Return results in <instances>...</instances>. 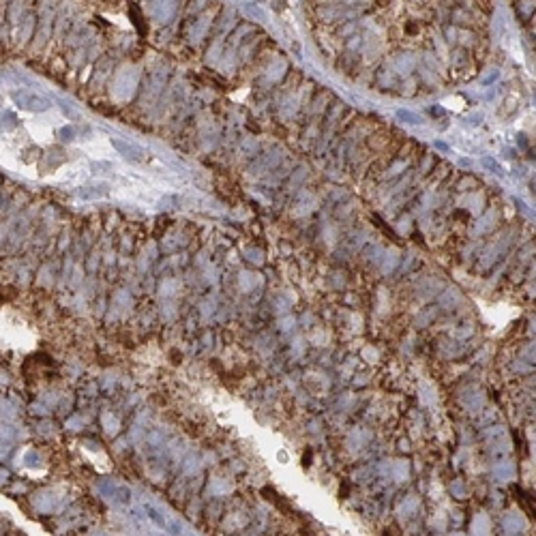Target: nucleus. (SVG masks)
I'll use <instances>...</instances> for the list:
<instances>
[{
  "instance_id": "1",
  "label": "nucleus",
  "mask_w": 536,
  "mask_h": 536,
  "mask_svg": "<svg viewBox=\"0 0 536 536\" xmlns=\"http://www.w3.org/2000/svg\"><path fill=\"white\" fill-rule=\"evenodd\" d=\"M13 99L15 101H20L18 105L26 107V110H45V101L41 97L37 95H30V93H13Z\"/></svg>"
},
{
  "instance_id": "2",
  "label": "nucleus",
  "mask_w": 536,
  "mask_h": 536,
  "mask_svg": "<svg viewBox=\"0 0 536 536\" xmlns=\"http://www.w3.org/2000/svg\"><path fill=\"white\" fill-rule=\"evenodd\" d=\"M146 512H148V517H150L159 527H165V519H163V515H161L159 510H155L152 506H146Z\"/></svg>"
}]
</instances>
